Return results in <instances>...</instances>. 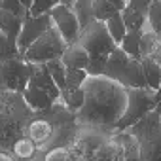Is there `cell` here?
<instances>
[{"label":"cell","mask_w":161,"mask_h":161,"mask_svg":"<svg viewBox=\"0 0 161 161\" xmlns=\"http://www.w3.org/2000/svg\"><path fill=\"white\" fill-rule=\"evenodd\" d=\"M152 0H129L127 8L121 12L123 21L129 31H144L148 29V12Z\"/></svg>","instance_id":"cell-11"},{"label":"cell","mask_w":161,"mask_h":161,"mask_svg":"<svg viewBox=\"0 0 161 161\" xmlns=\"http://www.w3.org/2000/svg\"><path fill=\"white\" fill-rule=\"evenodd\" d=\"M17 57H23L17 42H12L4 34H0V59L8 61V59H17Z\"/></svg>","instance_id":"cell-25"},{"label":"cell","mask_w":161,"mask_h":161,"mask_svg":"<svg viewBox=\"0 0 161 161\" xmlns=\"http://www.w3.org/2000/svg\"><path fill=\"white\" fill-rule=\"evenodd\" d=\"M68 44L66 40L61 36V32L51 27L44 36H40L23 55V59L27 63H34V64H47L51 61L63 59L64 51H66Z\"/></svg>","instance_id":"cell-7"},{"label":"cell","mask_w":161,"mask_h":161,"mask_svg":"<svg viewBox=\"0 0 161 161\" xmlns=\"http://www.w3.org/2000/svg\"><path fill=\"white\" fill-rule=\"evenodd\" d=\"M61 101L70 112L78 114L86 104V89L84 87H66L61 93Z\"/></svg>","instance_id":"cell-19"},{"label":"cell","mask_w":161,"mask_h":161,"mask_svg":"<svg viewBox=\"0 0 161 161\" xmlns=\"http://www.w3.org/2000/svg\"><path fill=\"white\" fill-rule=\"evenodd\" d=\"M142 68H144L148 87L153 89V91H159V87H161V63L144 57L142 59Z\"/></svg>","instance_id":"cell-21"},{"label":"cell","mask_w":161,"mask_h":161,"mask_svg":"<svg viewBox=\"0 0 161 161\" xmlns=\"http://www.w3.org/2000/svg\"><path fill=\"white\" fill-rule=\"evenodd\" d=\"M59 4H61V0H34L31 10H29V15L38 17V15H44V14H49Z\"/></svg>","instance_id":"cell-30"},{"label":"cell","mask_w":161,"mask_h":161,"mask_svg":"<svg viewBox=\"0 0 161 161\" xmlns=\"http://www.w3.org/2000/svg\"><path fill=\"white\" fill-rule=\"evenodd\" d=\"M32 110L27 104L23 93L0 91V144L2 152H10L17 138L25 135L27 123L32 118Z\"/></svg>","instance_id":"cell-2"},{"label":"cell","mask_w":161,"mask_h":161,"mask_svg":"<svg viewBox=\"0 0 161 161\" xmlns=\"http://www.w3.org/2000/svg\"><path fill=\"white\" fill-rule=\"evenodd\" d=\"M23 23H25V19L17 17L15 14L0 10V34H4L8 40H12V42L19 40V34L23 31Z\"/></svg>","instance_id":"cell-16"},{"label":"cell","mask_w":161,"mask_h":161,"mask_svg":"<svg viewBox=\"0 0 161 161\" xmlns=\"http://www.w3.org/2000/svg\"><path fill=\"white\" fill-rule=\"evenodd\" d=\"M72 2H74V0H61V4H64V6H70V8H72Z\"/></svg>","instance_id":"cell-36"},{"label":"cell","mask_w":161,"mask_h":161,"mask_svg":"<svg viewBox=\"0 0 161 161\" xmlns=\"http://www.w3.org/2000/svg\"><path fill=\"white\" fill-rule=\"evenodd\" d=\"M0 161H17L12 152H0Z\"/></svg>","instance_id":"cell-33"},{"label":"cell","mask_w":161,"mask_h":161,"mask_svg":"<svg viewBox=\"0 0 161 161\" xmlns=\"http://www.w3.org/2000/svg\"><path fill=\"white\" fill-rule=\"evenodd\" d=\"M119 10L112 4V2H108V0H95V17H97V21H103V23H106L112 15H116Z\"/></svg>","instance_id":"cell-26"},{"label":"cell","mask_w":161,"mask_h":161,"mask_svg":"<svg viewBox=\"0 0 161 161\" xmlns=\"http://www.w3.org/2000/svg\"><path fill=\"white\" fill-rule=\"evenodd\" d=\"M89 72L87 70H80V68H68L66 70V87H84L87 82Z\"/></svg>","instance_id":"cell-28"},{"label":"cell","mask_w":161,"mask_h":161,"mask_svg":"<svg viewBox=\"0 0 161 161\" xmlns=\"http://www.w3.org/2000/svg\"><path fill=\"white\" fill-rule=\"evenodd\" d=\"M32 63H27L23 57L0 61V87L4 91L23 93L29 87L32 76Z\"/></svg>","instance_id":"cell-8"},{"label":"cell","mask_w":161,"mask_h":161,"mask_svg":"<svg viewBox=\"0 0 161 161\" xmlns=\"http://www.w3.org/2000/svg\"><path fill=\"white\" fill-rule=\"evenodd\" d=\"M78 44H82L87 49L89 57H91V63L87 66L89 76H103L110 55L118 47L116 40L112 38V34L106 29V23L95 21L93 25H89L87 29H84L82 36H80V40H78Z\"/></svg>","instance_id":"cell-3"},{"label":"cell","mask_w":161,"mask_h":161,"mask_svg":"<svg viewBox=\"0 0 161 161\" xmlns=\"http://www.w3.org/2000/svg\"><path fill=\"white\" fill-rule=\"evenodd\" d=\"M21 2H23V4H25L29 10H31V6H32V2H34V0H21Z\"/></svg>","instance_id":"cell-35"},{"label":"cell","mask_w":161,"mask_h":161,"mask_svg":"<svg viewBox=\"0 0 161 161\" xmlns=\"http://www.w3.org/2000/svg\"><path fill=\"white\" fill-rule=\"evenodd\" d=\"M10 152L14 153V157L17 161H31V159H34L40 153V148L36 146V142L32 138H29L27 135H23L21 138L15 140V144L12 146Z\"/></svg>","instance_id":"cell-17"},{"label":"cell","mask_w":161,"mask_h":161,"mask_svg":"<svg viewBox=\"0 0 161 161\" xmlns=\"http://www.w3.org/2000/svg\"><path fill=\"white\" fill-rule=\"evenodd\" d=\"M34 64V63H32ZM29 86L32 87H40L44 91H47L55 101H61V89L55 84V80L51 76V70L47 64H34L32 66V76H31V82Z\"/></svg>","instance_id":"cell-12"},{"label":"cell","mask_w":161,"mask_h":161,"mask_svg":"<svg viewBox=\"0 0 161 161\" xmlns=\"http://www.w3.org/2000/svg\"><path fill=\"white\" fill-rule=\"evenodd\" d=\"M63 63L66 64V68H80V70H87L91 57L87 53V49L82 44H72L66 47L64 55H63Z\"/></svg>","instance_id":"cell-15"},{"label":"cell","mask_w":161,"mask_h":161,"mask_svg":"<svg viewBox=\"0 0 161 161\" xmlns=\"http://www.w3.org/2000/svg\"><path fill=\"white\" fill-rule=\"evenodd\" d=\"M47 66H49V70H51V76H53V80H55V84L59 86V89H61V93H63V89H66V64L63 63V59H57V61H51V63H47Z\"/></svg>","instance_id":"cell-24"},{"label":"cell","mask_w":161,"mask_h":161,"mask_svg":"<svg viewBox=\"0 0 161 161\" xmlns=\"http://www.w3.org/2000/svg\"><path fill=\"white\" fill-rule=\"evenodd\" d=\"M31 161H46V152H42V150H40V153H38L34 159H31Z\"/></svg>","instance_id":"cell-34"},{"label":"cell","mask_w":161,"mask_h":161,"mask_svg":"<svg viewBox=\"0 0 161 161\" xmlns=\"http://www.w3.org/2000/svg\"><path fill=\"white\" fill-rule=\"evenodd\" d=\"M114 135L119 138V142L125 148V161H142L140 144H138L135 135H131L129 131H119V133H114Z\"/></svg>","instance_id":"cell-20"},{"label":"cell","mask_w":161,"mask_h":161,"mask_svg":"<svg viewBox=\"0 0 161 161\" xmlns=\"http://www.w3.org/2000/svg\"><path fill=\"white\" fill-rule=\"evenodd\" d=\"M23 97H25V101H27V104L31 106L32 112H47L49 108H53L55 103H59L47 91H44L40 87H32V86H29L23 91Z\"/></svg>","instance_id":"cell-13"},{"label":"cell","mask_w":161,"mask_h":161,"mask_svg":"<svg viewBox=\"0 0 161 161\" xmlns=\"http://www.w3.org/2000/svg\"><path fill=\"white\" fill-rule=\"evenodd\" d=\"M46 161H74L68 146H61V148H53L49 152H46Z\"/></svg>","instance_id":"cell-31"},{"label":"cell","mask_w":161,"mask_h":161,"mask_svg":"<svg viewBox=\"0 0 161 161\" xmlns=\"http://www.w3.org/2000/svg\"><path fill=\"white\" fill-rule=\"evenodd\" d=\"M0 10L12 12V14H15L21 19L29 17V8L21 2V0H0Z\"/></svg>","instance_id":"cell-29"},{"label":"cell","mask_w":161,"mask_h":161,"mask_svg":"<svg viewBox=\"0 0 161 161\" xmlns=\"http://www.w3.org/2000/svg\"><path fill=\"white\" fill-rule=\"evenodd\" d=\"M51 19H53V27L61 32V36L66 40L68 46L76 44L82 36V25L78 21V15L74 14V10L70 6L59 4L55 6L51 12Z\"/></svg>","instance_id":"cell-9"},{"label":"cell","mask_w":161,"mask_h":161,"mask_svg":"<svg viewBox=\"0 0 161 161\" xmlns=\"http://www.w3.org/2000/svg\"><path fill=\"white\" fill-rule=\"evenodd\" d=\"M157 104H159L157 91H153L150 87H127V108H125V114L121 116L119 123L116 125L114 133L127 131L136 121H140L144 116H148Z\"/></svg>","instance_id":"cell-6"},{"label":"cell","mask_w":161,"mask_h":161,"mask_svg":"<svg viewBox=\"0 0 161 161\" xmlns=\"http://www.w3.org/2000/svg\"><path fill=\"white\" fill-rule=\"evenodd\" d=\"M108 2H112L119 12H123V10L127 8V2H129V0H108Z\"/></svg>","instance_id":"cell-32"},{"label":"cell","mask_w":161,"mask_h":161,"mask_svg":"<svg viewBox=\"0 0 161 161\" xmlns=\"http://www.w3.org/2000/svg\"><path fill=\"white\" fill-rule=\"evenodd\" d=\"M106 29H108V32L112 34V38L116 40V44H118V46H121V42H123V38H125V34L129 32V29H127V25H125V21H123L121 12H118L116 15H112V17L106 21Z\"/></svg>","instance_id":"cell-23"},{"label":"cell","mask_w":161,"mask_h":161,"mask_svg":"<svg viewBox=\"0 0 161 161\" xmlns=\"http://www.w3.org/2000/svg\"><path fill=\"white\" fill-rule=\"evenodd\" d=\"M142 32L144 31H129L121 42V49L131 55L133 59H142L140 55V40H142Z\"/></svg>","instance_id":"cell-22"},{"label":"cell","mask_w":161,"mask_h":161,"mask_svg":"<svg viewBox=\"0 0 161 161\" xmlns=\"http://www.w3.org/2000/svg\"><path fill=\"white\" fill-rule=\"evenodd\" d=\"M89 161H97V159H89Z\"/></svg>","instance_id":"cell-38"},{"label":"cell","mask_w":161,"mask_h":161,"mask_svg":"<svg viewBox=\"0 0 161 161\" xmlns=\"http://www.w3.org/2000/svg\"><path fill=\"white\" fill-rule=\"evenodd\" d=\"M51 27H53L51 14H44V15H38V17L29 15V17L25 19V23H23V31H21V34H19V40H17V46H19L21 55H25V51H27L40 36H44Z\"/></svg>","instance_id":"cell-10"},{"label":"cell","mask_w":161,"mask_h":161,"mask_svg":"<svg viewBox=\"0 0 161 161\" xmlns=\"http://www.w3.org/2000/svg\"><path fill=\"white\" fill-rule=\"evenodd\" d=\"M148 27L161 36V0H152L148 12Z\"/></svg>","instance_id":"cell-27"},{"label":"cell","mask_w":161,"mask_h":161,"mask_svg":"<svg viewBox=\"0 0 161 161\" xmlns=\"http://www.w3.org/2000/svg\"><path fill=\"white\" fill-rule=\"evenodd\" d=\"M127 131L136 136L142 161H161V103Z\"/></svg>","instance_id":"cell-4"},{"label":"cell","mask_w":161,"mask_h":161,"mask_svg":"<svg viewBox=\"0 0 161 161\" xmlns=\"http://www.w3.org/2000/svg\"><path fill=\"white\" fill-rule=\"evenodd\" d=\"M84 89L86 104L76 114L80 127L112 135L127 108V87L108 76H89Z\"/></svg>","instance_id":"cell-1"},{"label":"cell","mask_w":161,"mask_h":161,"mask_svg":"<svg viewBox=\"0 0 161 161\" xmlns=\"http://www.w3.org/2000/svg\"><path fill=\"white\" fill-rule=\"evenodd\" d=\"M157 99H159V103H161V87H159V91H157Z\"/></svg>","instance_id":"cell-37"},{"label":"cell","mask_w":161,"mask_h":161,"mask_svg":"<svg viewBox=\"0 0 161 161\" xmlns=\"http://www.w3.org/2000/svg\"><path fill=\"white\" fill-rule=\"evenodd\" d=\"M95 159L97 161H125V148L114 133L108 135V138L103 142Z\"/></svg>","instance_id":"cell-14"},{"label":"cell","mask_w":161,"mask_h":161,"mask_svg":"<svg viewBox=\"0 0 161 161\" xmlns=\"http://www.w3.org/2000/svg\"><path fill=\"white\" fill-rule=\"evenodd\" d=\"M103 76L116 80L125 87H148L144 68H142V59H133L121 49V46H118L110 55Z\"/></svg>","instance_id":"cell-5"},{"label":"cell","mask_w":161,"mask_h":161,"mask_svg":"<svg viewBox=\"0 0 161 161\" xmlns=\"http://www.w3.org/2000/svg\"><path fill=\"white\" fill-rule=\"evenodd\" d=\"M72 10L78 15V21H80V25H82V31L97 21V17H95V0H74Z\"/></svg>","instance_id":"cell-18"}]
</instances>
